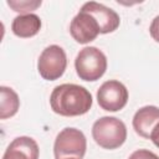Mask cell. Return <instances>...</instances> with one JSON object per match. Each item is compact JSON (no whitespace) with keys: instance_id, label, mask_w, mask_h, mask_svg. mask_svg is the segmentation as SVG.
Returning <instances> with one entry per match:
<instances>
[{"instance_id":"cell-3","label":"cell","mask_w":159,"mask_h":159,"mask_svg":"<svg viewBox=\"0 0 159 159\" xmlns=\"http://www.w3.org/2000/svg\"><path fill=\"white\" fill-rule=\"evenodd\" d=\"M75 67L81 80L93 82L104 75L107 70V57L97 47H83L75 60Z\"/></svg>"},{"instance_id":"cell-6","label":"cell","mask_w":159,"mask_h":159,"mask_svg":"<svg viewBox=\"0 0 159 159\" xmlns=\"http://www.w3.org/2000/svg\"><path fill=\"white\" fill-rule=\"evenodd\" d=\"M97 101L102 109L108 112L120 111L128 102V91L125 86L117 81H106L97 91Z\"/></svg>"},{"instance_id":"cell-7","label":"cell","mask_w":159,"mask_h":159,"mask_svg":"<svg viewBox=\"0 0 159 159\" xmlns=\"http://www.w3.org/2000/svg\"><path fill=\"white\" fill-rule=\"evenodd\" d=\"M70 32L78 43H88L96 40V37L101 34L96 19L82 9L72 19L70 25Z\"/></svg>"},{"instance_id":"cell-8","label":"cell","mask_w":159,"mask_h":159,"mask_svg":"<svg viewBox=\"0 0 159 159\" xmlns=\"http://www.w3.org/2000/svg\"><path fill=\"white\" fill-rule=\"evenodd\" d=\"M81 9L87 11L96 19V21L98 22L101 34L113 32L118 29V26L120 24L119 15L111 7L104 6L103 4H99L96 1H88V2L83 4V6Z\"/></svg>"},{"instance_id":"cell-9","label":"cell","mask_w":159,"mask_h":159,"mask_svg":"<svg viewBox=\"0 0 159 159\" xmlns=\"http://www.w3.org/2000/svg\"><path fill=\"white\" fill-rule=\"evenodd\" d=\"M40 149L35 139L30 137H17L6 148L2 159H39Z\"/></svg>"},{"instance_id":"cell-12","label":"cell","mask_w":159,"mask_h":159,"mask_svg":"<svg viewBox=\"0 0 159 159\" xmlns=\"http://www.w3.org/2000/svg\"><path fill=\"white\" fill-rule=\"evenodd\" d=\"M1 101H0V118L6 119L15 116L20 107V99L16 92L6 86L0 87Z\"/></svg>"},{"instance_id":"cell-10","label":"cell","mask_w":159,"mask_h":159,"mask_svg":"<svg viewBox=\"0 0 159 159\" xmlns=\"http://www.w3.org/2000/svg\"><path fill=\"white\" fill-rule=\"evenodd\" d=\"M159 123V108L155 106H145L138 109L133 117V128L137 134L149 139L150 133Z\"/></svg>"},{"instance_id":"cell-13","label":"cell","mask_w":159,"mask_h":159,"mask_svg":"<svg viewBox=\"0 0 159 159\" xmlns=\"http://www.w3.org/2000/svg\"><path fill=\"white\" fill-rule=\"evenodd\" d=\"M7 5L14 9V11L21 12V15L30 14V11L37 9L41 1H7Z\"/></svg>"},{"instance_id":"cell-14","label":"cell","mask_w":159,"mask_h":159,"mask_svg":"<svg viewBox=\"0 0 159 159\" xmlns=\"http://www.w3.org/2000/svg\"><path fill=\"white\" fill-rule=\"evenodd\" d=\"M128 159H159V157L148 149H138L133 152Z\"/></svg>"},{"instance_id":"cell-15","label":"cell","mask_w":159,"mask_h":159,"mask_svg":"<svg viewBox=\"0 0 159 159\" xmlns=\"http://www.w3.org/2000/svg\"><path fill=\"white\" fill-rule=\"evenodd\" d=\"M149 32H150V36L153 37V40L159 42V15L157 17H154V20L152 21L150 27H149Z\"/></svg>"},{"instance_id":"cell-17","label":"cell","mask_w":159,"mask_h":159,"mask_svg":"<svg viewBox=\"0 0 159 159\" xmlns=\"http://www.w3.org/2000/svg\"><path fill=\"white\" fill-rule=\"evenodd\" d=\"M66 159H76V158H66Z\"/></svg>"},{"instance_id":"cell-2","label":"cell","mask_w":159,"mask_h":159,"mask_svg":"<svg viewBox=\"0 0 159 159\" xmlns=\"http://www.w3.org/2000/svg\"><path fill=\"white\" fill-rule=\"evenodd\" d=\"M92 137L104 149H117L127 139L125 124L116 117H102L93 123Z\"/></svg>"},{"instance_id":"cell-1","label":"cell","mask_w":159,"mask_h":159,"mask_svg":"<svg viewBox=\"0 0 159 159\" xmlns=\"http://www.w3.org/2000/svg\"><path fill=\"white\" fill-rule=\"evenodd\" d=\"M50 104L55 113L63 117H76L87 113L92 107V94L75 83H63L53 88Z\"/></svg>"},{"instance_id":"cell-11","label":"cell","mask_w":159,"mask_h":159,"mask_svg":"<svg viewBox=\"0 0 159 159\" xmlns=\"http://www.w3.org/2000/svg\"><path fill=\"white\" fill-rule=\"evenodd\" d=\"M41 29V20L35 14L19 15L12 20L11 30L12 32L22 39L35 36Z\"/></svg>"},{"instance_id":"cell-16","label":"cell","mask_w":159,"mask_h":159,"mask_svg":"<svg viewBox=\"0 0 159 159\" xmlns=\"http://www.w3.org/2000/svg\"><path fill=\"white\" fill-rule=\"evenodd\" d=\"M149 139L159 148V123L155 125V128L153 129V132L150 133V137H149Z\"/></svg>"},{"instance_id":"cell-5","label":"cell","mask_w":159,"mask_h":159,"mask_svg":"<svg viewBox=\"0 0 159 159\" xmlns=\"http://www.w3.org/2000/svg\"><path fill=\"white\" fill-rule=\"evenodd\" d=\"M67 67V56L62 47L51 45L46 47L37 61V70L40 76L47 81L58 80Z\"/></svg>"},{"instance_id":"cell-4","label":"cell","mask_w":159,"mask_h":159,"mask_svg":"<svg viewBox=\"0 0 159 159\" xmlns=\"http://www.w3.org/2000/svg\"><path fill=\"white\" fill-rule=\"evenodd\" d=\"M87 140L84 134L76 128L68 127L62 129L55 140L53 154L55 159L76 158L82 159L86 154Z\"/></svg>"}]
</instances>
